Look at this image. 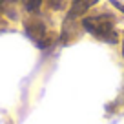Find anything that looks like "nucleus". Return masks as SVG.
I'll list each match as a JSON object with an SVG mask.
<instances>
[{"label": "nucleus", "instance_id": "nucleus-1", "mask_svg": "<svg viewBox=\"0 0 124 124\" xmlns=\"http://www.w3.org/2000/svg\"><path fill=\"white\" fill-rule=\"evenodd\" d=\"M117 20L109 13H101V15H91L82 20V27L88 31L91 37H95L101 42L117 44L119 42V33H117Z\"/></svg>", "mask_w": 124, "mask_h": 124}, {"label": "nucleus", "instance_id": "nucleus-2", "mask_svg": "<svg viewBox=\"0 0 124 124\" xmlns=\"http://www.w3.org/2000/svg\"><path fill=\"white\" fill-rule=\"evenodd\" d=\"M26 33L39 47H46V44H47V31H46L44 22H40L39 18L27 20L26 22Z\"/></svg>", "mask_w": 124, "mask_h": 124}, {"label": "nucleus", "instance_id": "nucleus-3", "mask_svg": "<svg viewBox=\"0 0 124 124\" xmlns=\"http://www.w3.org/2000/svg\"><path fill=\"white\" fill-rule=\"evenodd\" d=\"M99 0H71V8H70V18H75V16H80L88 11L89 8L97 4Z\"/></svg>", "mask_w": 124, "mask_h": 124}, {"label": "nucleus", "instance_id": "nucleus-4", "mask_svg": "<svg viewBox=\"0 0 124 124\" xmlns=\"http://www.w3.org/2000/svg\"><path fill=\"white\" fill-rule=\"evenodd\" d=\"M42 2L44 0H24V8L29 13H37L40 9V6H42Z\"/></svg>", "mask_w": 124, "mask_h": 124}, {"label": "nucleus", "instance_id": "nucleus-5", "mask_svg": "<svg viewBox=\"0 0 124 124\" xmlns=\"http://www.w3.org/2000/svg\"><path fill=\"white\" fill-rule=\"evenodd\" d=\"M111 4H113V6H115V8H117V9H120V11H122V13H124V4H120V2H117V0H111Z\"/></svg>", "mask_w": 124, "mask_h": 124}, {"label": "nucleus", "instance_id": "nucleus-6", "mask_svg": "<svg viewBox=\"0 0 124 124\" xmlns=\"http://www.w3.org/2000/svg\"><path fill=\"white\" fill-rule=\"evenodd\" d=\"M4 2H16V0H0V4H4Z\"/></svg>", "mask_w": 124, "mask_h": 124}, {"label": "nucleus", "instance_id": "nucleus-7", "mask_svg": "<svg viewBox=\"0 0 124 124\" xmlns=\"http://www.w3.org/2000/svg\"><path fill=\"white\" fill-rule=\"evenodd\" d=\"M122 57H124V39H122Z\"/></svg>", "mask_w": 124, "mask_h": 124}]
</instances>
